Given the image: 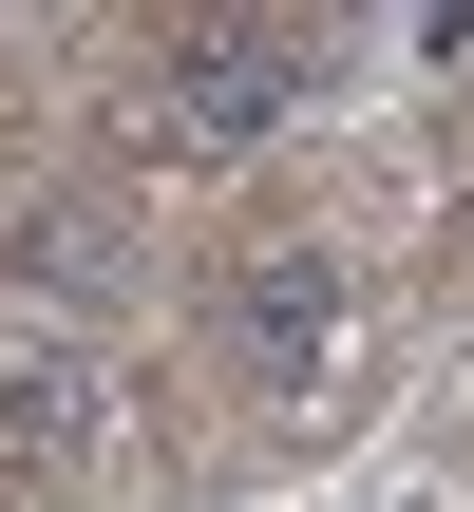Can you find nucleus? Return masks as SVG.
<instances>
[{"instance_id": "obj_1", "label": "nucleus", "mask_w": 474, "mask_h": 512, "mask_svg": "<svg viewBox=\"0 0 474 512\" xmlns=\"http://www.w3.org/2000/svg\"><path fill=\"white\" fill-rule=\"evenodd\" d=\"M304 95H323V38H285V19H190V38L152 57L133 114H152L171 152H266Z\"/></svg>"}, {"instance_id": "obj_2", "label": "nucleus", "mask_w": 474, "mask_h": 512, "mask_svg": "<svg viewBox=\"0 0 474 512\" xmlns=\"http://www.w3.org/2000/svg\"><path fill=\"white\" fill-rule=\"evenodd\" d=\"M228 361H247L266 399H304V380L342 361V266H323V247H266V266L228 285Z\"/></svg>"}, {"instance_id": "obj_3", "label": "nucleus", "mask_w": 474, "mask_h": 512, "mask_svg": "<svg viewBox=\"0 0 474 512\" xmlns=\"http://www.w3.org/2000/svg\"><path fill=\"white\" fill-rule=\"evenodd\" d=\"M95 456V361H0V475H76Z\"/></svg>"}]
</instances>
